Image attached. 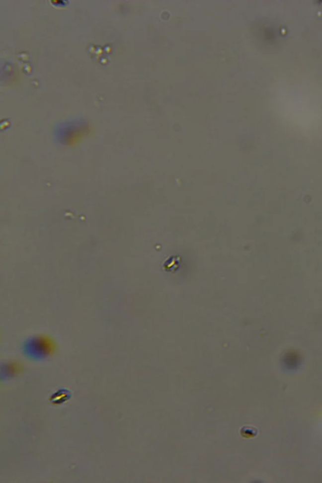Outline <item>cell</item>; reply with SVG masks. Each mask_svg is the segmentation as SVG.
I'll use <instances>...</instances> for the list:
<instances>
[{
  "instance_id": "1",
  "label": "cell",
  "mask_w": 322,
  "mask_h": 483,
  "mask_svg": "<svg viewBox=\"0 0 322 483\" xmlns=\"http://www.w3.org/2000/svg\"><path fill=\"white\" fill-rule=\"evenodd\" d=\"M52 351L51 343L49 341L42 340H37L32 341L28 345V354L32 356H37L40 358L50 354Z\"/></svg>"
}]
</instances>
